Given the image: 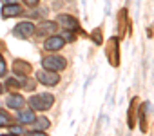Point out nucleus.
<instances>
[{"mask_svg": "<svg viewBox=\"0 0 154 136\" xmlns=\"http://www.w3.org/2000/svg\"><path fill=\"white\" fill-rule=\"evenodd\" d=\"M54 104V96L49 93H42V94H33L29 98V105L33 111H47L51 109Z\"/></svg>", "mask_w": 154, "mask_h": 136, "instance_id": "nucleus-1", "label": "nucleus"}, {"mask_svg": "<svg viewBox=\"0 0 154 136\" xmlns=\"http://www.w3.org/2000/svg\"><path fill=\"white\" fill-rule=\"evenodd\" d=\"M105 54H107V60L112 67H118L120 65V38L118 36H111L105 44Z\"/></svg>", "mask_w": 154, "mask_h": 136, "instance_id": "nucleus-2", "label": "nucleus"}, {"mask_svg": "<svg viewBox=\"0 0 154 136\" xmlns=\"http://www.w3.org/2000/svg\"><path fill=\"white\" fill-rule=\"evenodd\" d=\"M42 65L44 69H49V71H62L67 67V60L63 56H58V54H51V56H45L42 60Z\"/></svg>", "mask_w": 154, "mask_h": 136, "instance_id": "nucleus-3", "label": "nucleus"}, {"mask_svg": "<svg viewBox=\"0 0 154 136\" xmlns=\"http://www.w3.org/2000/svg\"><path fill=\"white\" fill-rule=\"evenodd\" d=\"M36 80L42 84V85H47V87H53V85H56L58 82H60V76H58V73L56 71H49V69H40L38 73H36Z\"/></svg>", "mask_w": 154, "mask_h": 136, "instance_id": "nucleus-4", "label": "nucleus"}, {"mask_svg": "<svg viewBox=\"0 0 154 136\" xmlns=\"http://www.w3.org/2000/svg\"><path fill=\"white\" fill-rule=\"evenodd\" d=\"M127 31L131 33V20H129V11L127 8H122L118 11V33H120V38H123L127 35Z\"/></svg>", "mask_w": 154, "mask_h": 136, "instance_id": "nucleus-5", "label": "nucleus"}, {"mask_svg": "<svg viewBox=\"0 0 154 136\" xmlns=\"http://www.w3.org/2000/svg\"><path fill=\"white\" fill-rule=\"evenodd\" d=\"M33 33H35V24H31V22H20V24L15 26V29H13V36L22 38V40L29 38Z\"/></svg>", "mask_w": 154, "mask_h": 136, "instance_id": "nucleus-6", "label": "nucleus"}, {"mask_svg": "<svg viewBox=\"0 0 154 136\" xmlns=\"http://www.w3.org/2000/svg\"><path fill=\"white\" fill-rule=\"evenodd\" d=\"M58 24L67 31H80L78 20H76L72 15H58Z\"/></svg>", "mask_w": 154, "mask_h": 136, "instance_id": "nucleus-7", "label": "nucleus"}, {"mask_svg": "<svg viewBox=\"0 0 154 136\" xmlns=\"http://www.w3.org/2000/svg\"><path fill=\"white\" fill-rule=\"evenodd\" d=\"M63 45H65V40L60 35H53L44 42V49H47V51H60Z\"/></svg>", "mask_w": 154, "mask_h": 136, "instance_id": "nucleus-8", "label": "nucleus"}, {"mask_svg": "<svg viewBox=\"0 0 154 136\" xmlns=\"http://www.w3.org/2000/svg\"><path fill=\"white\" fill-rule=\"evenodd\" d=\"M13 73L17 76H27L31 73V63H27L26 60H20V58L13 60Z\"/></svg>", "mask_w": 154, "mask_h": 136, "instance_id": "nucleus-9", "label": "nucleus"}, {"mask_svg": "<svg viewBox=\"0 0 154 136\" xmlns=\"http://www.w3.org/2000/svg\"><path fill=\"white\" fill-rule=\"evenodd\" d=\"M36 35L44 36V35H51V33H56V22H51V20H42L38 24V27H35Z\"/></svg>", "mask_w": 154, "mask_h": 136, "instance_id": "nucleus-10", "label": "nucleus"}, {"mask_svg": "<svg viewBox=\"0 0 154 136\" xmlns=\"http://www.w3.org/2000/svg\"><path fill=\"white\" fill-rule=\"evenodd\" d=\"M138 105H140V98L134 96L131 100V105H129V114H127V125L129 129H134V122H136V111H138Z\"/></svg>", "mask_w": 154, "mask_h": 136, "instance_id": "nucleus-11", "label": "nucleus"}, {"mask_svg": "<svg viewBox=\"0 0 154 136\" xmlns=\"http://www.w3.org/2000/svg\"><path fill=\"white\" fill-rule=\"evenodd\" d=\"M22 13V8L18 4H4L2 8V17L4 18H11V17H17Z\"/></svg>", "mask_w": 154, "mask_h": 136, "instance_id": "nucleus-12", "label": "nucleus"}, {"mask_svg": "<svg viewBox=\"0 0 154 136\" xmlns=\"http://www.w3.org/2000/svg\"><path fill=\"white\" fill-rule=\"evenodd\" d=\"M26 105V98L24 96H20V94H9L8 96V107L9 109H22Z\"/></svg>", "mask_w": 154, "mask_h": 136, "instance_id": "nucleus-13", "label": "nucleus"}, {"mask_svg": "<svg viewBox=\"0 0 154 136\" xmlns=\"http://www.w3.org/2000/svg\"><path fill=\"white\" fill-rule=\"evenodd\" d=\"M35 111L33 109H20L18 113V122L20 123H33L35 122Z\"/></svg>", "mask_w": 154, "mask_h": 136, "instance_id": "nucleus-14", "label": "nucleus"}, {"mask_svg": "<svg viewBox=\"0 0 154 136\" xmlns=\"http://www.w3.org/2000/svg\"><path fill=\"white\" fill-rule=\"evenodd\" d=\"M138 107H140V129L145 132L147 131V109H149V104H141Z\"/></svg>", "mask_w": 154, "mask_h": 136, "instance_id": "nucleus-15", "label": "nucleus"}, {"mask_svg": "<svg viewBox=\"0 0 154 136\" xmlns=\"http://www.w3.org/2000/svg\"><path fill=\"white\" fill-rule=\"evenodd\" d=\"M49 120L47 118H35V122H33V127H35V131H47L49 129Z\"/></svg>", "mask_w": 154, "mask_h": 136, "instance_id": "nucleus-16", "label": "nucleus"}, {"mask_svg": "<svg viewBox=\"0 0 154 136\" xmlns=\"http://www.w3.org/2000/svg\"><path fill=\"white\" fill-rule=\"evenodd\" d=\"M89 36H91V40H93L96 45H102V42H103V36H102V27L93 29V33H91Z\"/></svg>", "mask_w": 154, "mask_h": 136, "instance_id": "nucleus-17", "label": "nucleus"}, {"mask_svg": "<svg viewBox=\"0 0 154 136\" xmlns=\"http://www.w3.org/2000/svg\"><path fill=\"white\" fill-rule=\"evenodd\" d=\"M9 123H11V116H9L6 111L0 109V127H6V125H9Z\"/></svg>", "mask_w": 154, "mask_h": 136, "instance_id": "nucleus-18", "label": "nucleus"}, {"mask_svg": "<svg viewBox=\"0 0 154 136\" xmlns=\"http://www.w3.org/2000/svg\"><path fill=\"white\" fill-rule=\"evenodd\" d=\"M6 87H8L9 91H17V89L20 87V82H18L17 78H9V80L6 82Z\"/></svg>", "mask_w": 154, "mask_h": 136, "instance_id": "nucleus-19", "label": "nucleus"}, {"mask_svg": "<svg viewBox=\"0 0 154 136\" xmlns=\"http://www.w3.org/2000/svg\"><path fill=\"white\" fill-rule=\"evenodd\" d=\"M6 71H8V65H6V62H4L2 53H0V76H4V75H6Z\"/></svg>", "mask_w": 154, "mask_h": 136, "instance_id": "nucleus-20", "label": "nucleus"}, {"mask_svg": "<svg viewBox=\"0 0 154 136\" xmlns=\"http://www.w3.org/2000/svg\"><path fill=\"white\" fill-rule=\"evenodd\" d=\"M13 132H15V134H24L26 131H24L22 127H17V125H13V127H11V132H9V134H13Z\"/></svg>", "mask_w": 154, "mask_h": 136, "instance_id": "nucleus-21", "label": "nucleus"}, {"mask_svg": "<svg viewBox=\"0 0 154 136\" xmlns=\"http://www.w3.org/2000/svg\"><path fill=\"white\" fill-rule=\"evenodd\" d=\"M24 2H26L27 6H31V8H35V6H38V0H24Z\"/></svg>", "mask_w": 154, "mask_h": 136, "instance_id": "nucleus-22", "label": "nucleus"}, {"mask_svg": "<svg viewBox=\"0 0 154 136\" xmlns=\"http://www.w3.org/2000/svg\"><path fill=\"white\" fill-rule=\"evenodd\" d=\"M17 0H2V4H15Z\"/></svg>", "mask_w": 154, "mask_h": 136, "instance_id": "nucleus-23", "label": "nucleus"}, {"mask_svg": "<svg viewBox=\"0 0 154 136\" xmlns=\"http://www.w3.org/2000/svg\"><path fill=\"white\" fill-rule=\"evenodd\" d=\"M0 93H2V84H0Z\"/></svg>", "mask_w": 154, "mask_h": 136, "instance_id": "nucleus-24", "label": "nucleus"}]
</instances>
